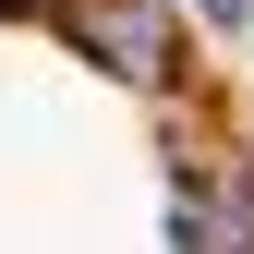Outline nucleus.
I'll use <instances>...</instances> for the list:
<instances>
[{"mask_svg":"<svg viewBox=\"0 0 254 254\" xmlns=\"http://www.w3.org/2000/svg\"><path fill=\"white\" fill-rule=\"evenodd\" d=\"M61 24H73L121 85H157V73H170V24H157L145 0H61Z\"/></svg>","mask_w":254,"mask_h":254,"instance_id":"1","label":"nucleus"},{"mask_svg":"<svg viewBox=\"0 0 254 254\" xmlns=\"http://www.w3.org/2000/svg\"><path fill=\"white\" fill-rule=\"evenodd\" d=\"M170 230H182V254H254V194L242 182H194L170 206Z\"/></svg>","mask_w":254,"mask_h":254,"instance_id":"2","label":"nucleus"},{"mask_svg":"<svg viewBox=\"0 0 254 254\" xmlns=\"http://www.w3.org/2000/svg\"><path fill=\"white\" fill-rule=\"evenodd\" d=\"M12 12H61V0H12Z\"/></svg>","mask_w":254,"mask_h":254,"instance_id":"3","label":"nucleus"}]
</instances>
